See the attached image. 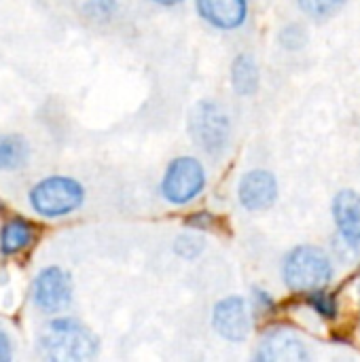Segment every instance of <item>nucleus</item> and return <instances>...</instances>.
Returning a JSON list of instances; mask_svg holds the SVG:
<instances>
[{
	"label": "nucleus",
	"mask_w": 360,
	"mask_h": 362,
	"mask_svg": "<svg viewBox=\"0 0 360 362\" xmlns=\"http://www.w3.org/2000/svg\"><path fill=\"white\" fill-rule=\"evenodd\" d=\"M333 218L346 244L360 255V195L356 191H342L333 199Z\"/></svg>",
	"instance_id": "10"
},
{
	"label": "nucleus",
	"mask_w": 360,
	"mask_h": 362,
	"mask_svg": "<svg viewBox=\"0 0 360 362\" xmlns=\"http://www.w3.org/2000/svg\"><path fill=\"white\" fill-rule=\"evenodd\" d=\"M85 189L68 176H49L36 182L30 191V206L45 218H59L81 208Z\"/></svg>",
	"instance_id": "2"
},
{
	"label": "nucleus",
	"mask_w": 360,
	"mask_h": 362,
	"mask_svg": "<svg viewBox=\"0 0 360 362\" xmlns=\"http://www.w3.org/2000/svg\"><path fill=\"white\" fill-rule=\"evenodd\" d=\"M346 0H299V6L312 17H329L344 6Z\"/></svg>",
	"instance_id": "15"
},
{
	"label": "nucleus",
	"mask_w": 360,
	"mask_h": 362,
	"mask_svg": "<svg viewBox=\"0 0 360 362\" xmlns=\"http://www.w3.org/2000/svg\"><path fill=\"white\" fill-rule=\"evenodd\" d=\"M204 185L206 174L202 163L193 157H178L166 170V176L161 180V193L170 204L182 206L193 202L202 193Z\"/></svg>",
	"instance_id": "5"
},
{
	"label": "nucleus",
	"mask_w": 360,
	"mask_h": 362,
	"mask_svg": "<svg viewBox=\"0 0 360 362\" xmlns=\"http://www.w3.org/2000/svg\"><path fill=\"white\" fill-rule=\"evenodd\" d=\"M72 299V280L62 267L42 269L32 286V301L45 314H55L68 308Z\"/></svg>",
	"instance_id": "6"
},
{
	"label": "nucleus",
	"mask_w": 360,
	"mask_h": 362,
	"mask_svg": "<svg viewBox=\"0 0 360 362\" xmlns=\"http://www.w3.org/2000/svg\"><path fill=\"white\" fill-rule=\"evenodd\" d=\"M257 358L265 362H306L310 354L295 333L278 329L265 335L257 352Z\"/></svg>",
	"instance_id": "9"
},
{
	"label": "nucleus",
	"mask_w": 360,
	"mask_h": 362,
	"mask_svg": "<svg viewBox=\"0 0 360 362\" xmlns=\"http://www.w3.org/2000/svg\"><path fill=\"white\" fill-rule=\"evenodd\" d=\"M153 2H157V4H166V6H172V4H178L180 0H153Z\"/></svg>",
	"instance_id": "18"
},
{
	"label": "nucleus",
	"mask_w": 360,
	"mask_h": 362,
	"mask_svg": "<svg viewBox=\"0 0 360 362\" xmlns=\"http://www.w3.org/2000/svg\"><path fill=\"white\" fill-rule=\"evenodd\" d=\"M189 132L206 153H221L231 134L229 117L214 102H197L189 115Z\"/></svg>",
	"instance_id": "4"
},
{
	"label": "nucleus",
	"mask_w": 360,
	"mask_h": 362,
	"mask_svg": "<svg viewBox=\"0 0 360 362\" xmlns=\"http://www.w3.org/2000/svg\"><path fill=\"white\" fill-rule=\"evenodd\" d=\"M333 278L329 257L316 246H299L284 261V282L291 291L310 293L327 286Z\"/></svg>",
	"instance_id": "3"
},
{
	"label": "nucleus",
	"mask_w": 360,
	"mask_h": 362,
	"mask_svg": "<svg viewBox=\"0 0 360 362\" xmlns=\"http://www.w3.org/2000/svg\"><path fill=\"white\" fill-rule=\"evenodd\" d=\"M34 238H36L34 225L25 218L15 216V218L6 221L0 231V250L4 255H17L25 248H30Z\"/></svg>",
	"instance_id": "12"
},
{
	"label": "nucleus",
	"mask_w": 360,
	"mask_h": 362,
	"mask_svg": "<svg viewBox=\"0 0 360 362\" xmlns=\"http://www.w3.org/2000/svg\"><path fill=\"white\" fill-rule=\"evenodd\" d=\"M238 197H240V204L250 212L267 210L278 197L276 178L265 170H252L240 180Z\"/></svg>",
	"instance_id": "8"
},
{
	"label": "nucleus",
	"mask_w": 360,
	"mask_h": 362,
	"mask_svg": "<svg viewBox=\"0 0 360 362\" xmlns=\"http://www.w3.org/2000/svg\"><path fill=\"white\" fill-rule=\"evenodd\" d=\"M30 159V146L25 138L17 134H2L0 136V170L15 172L21 170Z\"/></svg>",
	"instance_id": "13"
},
{
	"label": "nucleus",
	"mask_w": 360,
	"mask_h": 362,
	"mask_svg": "<svg viewBox=\"0 0 360 362\" xmlns=\"http://www.w3.org/2000/svg\"><path fill=\"white\" fill-rule=\"evenodd\" d=\"M38 350L53 362L89 361L98 352V337L74 318H57L42 329Z\"/></svg>",
	"instance_id": "1"
},
{
	"label": "nucleus",
	"mask_w": 360,
	"mask_h": 362,
	"mask_svg": "<svg viewBox=\"0 0 360 362\" xmlns=\"http://www.w3.org/2000/svg\"><path fill=\"white\" fill-rule=\"evenodd\" d=\"M13 358V348H11V339L4 331H0V362H6Z\"/></svg>",
	"instance_id": "17"
},
{
	"label": "nucleus",
	"mask_w": 360,
	"mask_h": 362,
	"mask_svg": "<svg viewBox=\"0 0 360 362\" xmlns=\"http://www.w3.org/2000/svg\"><path fill=\"white\" fill-rule=\"evenodd\" d=\"M197 11L202 19L219 30H236L246 21L248 2L246 0H197Z\"/></svg>",
	"instance_id": "11"
},
{
	"label": "nucleus",
	"mask_w": 360,
	"mask_h": 362,
	"mask_svg": "<svg viewBox=\"0 0 360 362\" xmlns=\"http://www.w3.org/2000/svg\"><path fill=\"white\" fill-rule=\"evenodd\" d=\"M308 303L323 316V318H335V314H337V303H335V299L331 297V295H327V293H312L310 297H308Z\"/></svg>",
	"instance_id": "16"
},
{
	"label": "nucleus",
	"mask_w": 360,
	"mask_h": 362,
	"mask_svg": "<svg viewBox=\"0 0 360 362\" xmlns=\"http://www.w3.org/2000/svg\"><path fill=\"white\" fill-rule=\"evenodd\" d=\"M231 81H233L236 91L242 95H250L257 91L259 70L250 55H238V59L233 62V68H231Z\"/></svg>",
	"instance_id": "14"
},
{
	"label": "nucleus",
	"mask_w": 360,
	"mask_h": 362,
	"mask_svg": "<svg viewBox=\"0 0 360 362\" xmlns=\"http://www.w3.org/2000/svg\"><path fill=\"white\" fill-rule=\"evenodd\" d=\"M216 333L229 341H244L250 333V316L242 297H227L216 303L212 314Z\"/></svg>",
	"instance_id": "7"
}]
</instances>
